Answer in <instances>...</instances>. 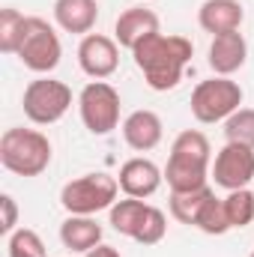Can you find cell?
I'll return each instance as SVG.
<instances>
[{
    "label": "cell",
    "mask_w": 254,
    "mask_h": 257,
    "mask_svg": "<svg viewBox=\"0 0 254 257\" xmlns=\"http://www.w3.org/2000/svg\"><path fill=\"white\" fill-rule=\"evenodd\" d=\"M191 54H194V45H191L186 36H177V33H153L147 36L135 51V66L144 72V81L150 90L156 93H168L174 90L183 75H186V66L191 63Z\"/></svg>",
    "instance_id": "cell-1"
},
{
    "label": "cell",
    "mask_w": 254,
    "mask_h": 257,
    "mask_svg": "<svg viewBox=\"0 0 254 257\" xmlns=\"http://www.w3.org/2000/svg\"><path fill=\"white\" fill-rule=\"evenodd\" d=\"M54 147L39 128H6L0 138V165L15 177H39L48 171Z\"/></svg>",
    "instance_id": "cell-2"
},
{
    "label": "cell",
    "mask_w": 254,
    "mask_h": 257,
    "mask_svg": "<svg viewBox=\"0 0 254 257\" xmlns=\"http://www.w3.org/2000/svg\"><path fill=\"white\" fill-rule=\"evenodd\" d=\"M242 87L230 78H209V81H200L194 90H191V117L203 126H212V123H224L230 114H236L242 108Z\"/></svg>",
    "instance_id": "cell-3"
},
{
    "label": "cell",
    "mask_w": 254,
    "mask_h": 257,
    "mask_svg": "<svg viewBox=\"0 0 254 257\" xmlns=\"http://www.w3.org/2000/svg\"><path fill=\"white\" fill-rule=\"evenodd\" d=\"M120 183L111 174H84L78 180H69L60 189V203L69 215H96L102 209H111L117 203Z\"/></svg>",
    "instance_id": "cell-4"
},
{
    "label": "cell",
    "mask_w": 254,
    "mask_h": 257,
    "mask_svg": "<svg viewBox=\"0 0 254 257\" xmlns=\"http://www.w3.org/2000/svg\"><path fill=\"white\" fill-rule=\"evenodd\" d=\"M21 108L33 126H54L72 108V90H69V84L57 81V78L39 75L36 81H30L24 87Z\"/></svg>",
    "instance_id": "cell-5"
},
{
    "label": "cell",
    "mask_w": 254,
    "mask_h": 257,
    "mask_svg": "<svg viewBox=\"0 0 254 257\" xmlns=\"http://www.w3.org/2000/svg\"><path fill=\"white\" fill-rule=\"evenodd\" d=\"M15 57L24 63V69L36 72V75H51L60 66V57H63V45H60L57 30L45 18L27 15V30H24L21 48H18Z\"/></svg>",
    "instance_id": "cell-6"
},
{
    "label": "cell",
    "mask_w": 254,
    "mask_h": 257,
    "mask_svg": "<svg viewBox=\"0 0 254 257\" xmlns=\"http://www.w3.org/2000/svg\"><path fill=\"white\" fill-rule=\"evenodd\" d=\"M120 93L108 81H90L78 96L81 123L90 135H111L120 126Z\"/></svg>",
    "instance_id": "cell-7"
},
{
    "label": "cell",
    "mask_w": 254,
    "mask_h": 257,
    "mask_svg": "<svg viewBox=\"0 0 254 257\" xmlns=\"http://www.w3.org/2000/svg\"><path fill=\"white\" fill-rule=\"evenodd\" d=\"M212 180L215 186L236 192V189H248L254 180V150L242 144H224L215 159H212Z\"/></svg>",
    "instance_id": "cell-8"
},
{
    "label": "cell",
    "mask_w": 254,
    "mask_h": 257,
    "mask_svg": "<svg viewBox=\"0 0 254 257\" xmlns=\"http://www.w3.org/2000/svg\"><path fill=\"white\" fill-rule=\"evenodd\" d=\"M78 66L93 81L111 78L117 72V66H120V45H117V39H111L105 33H87V36H81Z\"/></svg>",
    "instance_id": "cell-9"
},
{
    "label": "cell",
    "mask_w": 254,
    "mask_h": 257,
    "mask_svg": "<svg viewBox=\"0 0 254 257\" xmlns=\"http://www.w3.org/2000/svg\"><path fill=\"white\" fill-rule=\"evenodd\" d=\"M162 180H165V171L153 159H144V156H135V159L123 162V168L117 174L120 192L126 197H141V200H147L159 192Z\"/></svg>",
    "instance_id": "cell-10"
},
{
    "label": "cell",
    "mask_w": 254,
    "mask_h": 257,
    "mask_svg": "<svg viewBox=\"0 0 254 257\" xmlns=\"http://www.w3.org/2000/svg\"><path fill=\"white\" fill-rule=\"evenodd\" d=\"M209 69L215 72V75H221V78H230V75H236L245 60H248V42H245V36L239 33V30H233V33H221V36H212V42H209Z\"/></svg>",
    "instance_id": "cell-11"
},
{
    "label": "cell",
    "mask_w": 254,
    "mask_h": 257,
    "mask_svg": "<svg viewBox=\"0 0 254 257\" xmlns=\"http://www.w3.org/2000/svg\"><path fill=\"white\" fill-rule=\"evenodd\" d=\"M153 33H159V15L147 6H132L120 12L114 21V39L120 48H129V51H135Z\"/></svg>",
    "instance_id": "cell-12"
},
{
    "label": "cell",
    "mask_w": 254,
    "mask_h": 257,
    "mask_svg": "<svg viewBox=\"0 0 254 257\" xmlns=\"http://www.w3.org/2000/svg\"><path fill=\"white\" fill-rule=\"evenodd\" d=\"M123 141L135 153H150L162 144V135H165V126H162V117L150 108H141V111H132L126 120H123Z\"/></svg>",
    "instance_id": "cell-13"
},
{
    "label": "cell",
    "mask_w": 254,
    "mask_h": 257,
    "mask_svg": "<svg viewBox=\"0 0 254 257\" xmlns=\"http://www.w3.org/2000/svg\"><path fill=\"white\" fill-rule=\"evenodd\" d=\"M245 21V9L239 0H203L197 9V24L200 30L221 36V33H233L239 30Z\"/></svg>",
    "instance_id": "cell-14"
},
{
    "label": "cell",
    "mask_w": 254,
    "mask_h": 257,
    "mask_svg": "<svg viewBox=\"0 0 254 257\" xmlns=\"http://www.w3.org/2000/svg\"><path fill=\"white\" fill-rule=\"evenodd\" d=\"M54 21L66 33L87 36L99 21V0H54Z\"/></svg>",
    "instance_id": "cell-15"
},
{
    "label": "cell",
    "mask_w": 254,
    "mask_h": 257,
    "mask_svg": "<svg viewBox=\"0 0 254 257\" xmlns=\"http://www.w3.org/2000/svg\"><path fill=\"white\" fill-rule=\"evenodd\" d=\"M102 224L93 215H69L60 224V242L72 254H87L96 245H102Z\"/></svg>",
    "instance_id": "cell-16"
},
{
    "label": "cell",
    "mask_w": 254,
    "mask_h": 257,
    "mask_svg": "<svg viewBox=\"0 0 254 257\" xmlns=\"http://www.w3.org/2000/svg\"><path fill=\"white\" fill-rule=\"evenodd\" d=\"M209 171H212V165L180 159V156H168L165 183H168L171 192H194V189L209 186Z\"/></svg>",
    "instance_id": "cell-17"
},
{
    "label": "cell",
    "mask_w": 254,
    "mask_h": 257,
    "mask_svg": "<svg viewBox=\"0 0 254 257\" xmlns=\"http://www.w3.org/2000/svg\"><path fill=\"white\" fill-rule=\"evenodd\" d=\"M147 209H150L147 200H141V197H123V200H117V203L108 209V221H111V227H114L120 236L135 239V233H138V227H141Z\"/></svg>",
    "instance_id": "cell-18"
},
{
    "label": "cell",
    "mask_w": 254,
    "mask_h": 257,
    "mask_svg": "<svg viewBox=\"0 0 254 257\" xmlns=\"http://www.w3.org/2000/svg\"><path fill=\"white\" fill-rule=\"evenodd\" d=\"M212 194H215V192H212L209 186L194 189V192H171V215H174L180 224L194 227V221H197V215H200L203 203H206Z\"/></svg>",
    "instance_id": "cell-19"
},
{
    "label": "cell",
    "mask_w": 254,
    "mask_h": 257,
    "mask_svg": "<svg viewBox=\"0 0 254 257\" xmlns=\"http://www.w3.org/2000/svg\"><path fill=\"white\" fill-rule=\"evenodd\" d=\"M171 156H180V159H191V162H203V165H212V147H209V138L197 128H186L174 138L171 144Z\"/></svg>",
    "instance_id": "cell-20"
},
{
    "label": "cell",
    "mask_w": 254,
    "mask_h": 257,
    "mask_svg": "<svg viewBox=\"0 0 254 257\" xmlns=\"http://www.w3.org/2000/svg\"><path fill=\"white\" fill-rule=\"evenodd\" d=\"M24 30H27V15L24 12H18L12 6L0 9V51L3 54H18Z\"/></svg>",
    "instance_id": "cell-21"
},
{
    "label": "cell",
    "mask_w": 254,
    "mask_h": 257,
    "mask_svg": "<svg viewBox=\"0 0 254 257\" xmlns=\"http://www.w3.org/2000/svg\"><path fill=\"white\" fill-rule=\"evenodd\" d=\"M194 227H197L200 233H206V236H224V233L230 230V221H227V212H224V200L212 194V197L203 203V209H200Z\"/></svg>",
    "instance_id": "cell-22"
},
{
    "label": "cell",
    "mask_w": 254,
    "mask_h": 257,
    "mask_svg": "<svg viewBox=\"0 0 254 257\" xmlns=\"http://www.w3.org/2000/svg\"><path fill=\"white\" fill-rule=\"evenodd\" d=\"M224 212H227L230 230L233 227H248L254 221V192H248V189L227 192V197H224Z\"/></svg>",
    "instance_id": "cell-23"
},
{
    "label": "cell",
    "mask_w": 254,
    "mask_h": 257,
    "mask_svg": "<svg viewBox=\"0 0 254 257\" xmlns=\"http://www.w3.org/2000/svg\"><path fill=\"white\" fill-rule=\"evenodd\" d=\"M224 138L227 144H242L254 150V108H239L224 120Z\"/></svg>",
    "instance_id": "cell-24"
},
{
    "label": "cell",
    "mask_w": 254,
    "mask_h": 257,
    "mask_svg": "<svg viewBox=\"0 0 254 257\" xmlns=\"http://www.w3.org/2000/svg\"><path fill=\"white\" fill-rule=\"evenodd\" d=\"M6 248H9V257H48L42 236L33 227H18L15 233H9Z\"/></svg>",
    "instance_id": "cell-25"
},
{
    "label": "cell",
    "mask_w": 254,
    "mask_h": 257,
    "mask_svg": "<svg viewBox=\"0 0 254 257\" xmlns=\"http://www.w3.org/2000/svg\"><path fill=\"white\" fill-rule=\"evenodd\" d=\"M165 233H168V218H165V212L159 206L150 203V209H147V215H144V221H141V227L135 233V242H141V245H159L165 239Z\"/></svg>",
    "instance_id": "cell-26"
},
{
    "label": "cell",
    "mask_w": 254,
    "mask_h": 257,
    "mask_svg": "<svg viewBox=\"0 0 254 257\" xmlns=\"http://www.w3.org/2000/svg\"><path fill=\"white\" fill-rule=\"evenodd\" d=\"M0 209H3V218H0V230L9 236L18 230V203L12 194H0Z\"/></svg>",
    "instance_id": "cell-27"
},
{
    "label": "cell",
    "mask_w": 254,
    "mask_h": 257,
    "mask_svg": "<svg viewBox=\"0 0 254 257\" xmlns=\"http://www.w3.org/2000/svg\"><path fill=\"white\" fill-rule=\"evenodd\" d=\"M84 257H120V251H117L114 245H105V242H102V245H96L93 251H87Z\"/></svg>",
    "instance_id": "cell-28"
},
{
    "label": "cell",
    "mask_w": 254,
    "mask_h": 257,
    "mask_svg": "<svg viewBox=\"0 0 254 257\" xmlns=\"http://www.w3.org/2000/svg\"><path fill=\"white\" fill-rule=\"evenodd\" d=\"M251 257H254V251H251Z\"/></svg>",
    "instance_id": "cell-29"
},
{
    "label": "cell",
    "mask_w": 254,
    "mask_h": 257,
    "mask_svg": "<svg viewBox=\"0 0 254 257\" xmlns=\"http://www.w3.org/2000/svg\"><path fill=\"white\" fill-rule=\"evenodd\" d=\"M141 3H144V0H141Z\"/></svg>",
    "instance_id": "cell-30"
}]
</instances>
